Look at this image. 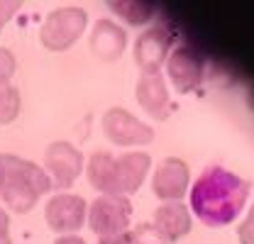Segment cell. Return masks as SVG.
<instances>
[{
    "label": "cell",
    "mask_w": 254,
    "mask_h": 244,
    "mask_svg": "<svg viewBox=\"0 0 254 244\" xmlns=\"http://www.w3.org/2000/svg\"><path fill=\"white\" fill-rule=\"evenodd\" d=\"M189 166L186 161L176 159V156H169L164 159L154 171V179H152V190L159 200L164 203H174V200H181L184 193L189 190Z\"/></svg>",
    "instance_id": "11"
},
{
    "label": "cell",
    "mask_w": 254,
    "mask_h": 244,
    "mask_svg": "<svg viewBox=\"0 0 254 244\" xmlns=\"http://www.w3.org/2000/svg\"><path fill=\"white\" fill-rule=\"evenodd\" d=\"M166 73L179 93H190L203 83L205 76V59L189 44L171 49L166 59Z\"/></svg>",
    "instance_id": "10"
},
{
    "label": "cell",
    "mask_w": 254,
    "mask_h": 244,
    "mask_svg": "<svg viewBox=\"0 0 254 244\" xmlns=\"http://www.w3.org/2000/svg\"><path fill=\"white\" fill-rule=\"evenodd\" d=\"M0 244H12V242H10V240H2V242H0Z\"/></svg>",
    "instance_id": "24"
},
{
    "label": "cell",
    "mask_w": 254,
    "mask_h": 244,
    "mask_svg": "<svg viewBox=\"0 0 254 244\" xmlns=\"http://www.w3.org/2000/svg\"><path fill=\"white\" fill-rule=\"evenodd\" d=\"M54 244H86L81 237H76V235H66V237H59Z\"/></svg>",
    "instance_id": "23"
},
{
    "label": "cell",
    "mask_w": 254,
    "mask_h": 244,
    "mask_svg": "<svg viewBox=\"0 0 254 244\" xmlns=\"http://www.w3.org/2000/svg\"><path fill=\"white\" fill-rule=\"evenodd\" d=\"M88 205L83 198L71 195V193H57L47 200L44 205V217L49 230H54L59 237H66L71 232H78L86 222Z\"/></svg>",
    "instance_id": "9"
},
{
    "label": "cell",
    "mask_w": 254,
    "mask_h": 244,
    "mask_svg": "<svg viewBox=\"0 0 254 244\" xmlns=\"http://www.w3.org/2000/svg\"><path fill=\"white\" fill-rule=\"evenodd\" d=\"M17 10H20V2H0V32L17 15Z\"/></svg>",
    "instance_id": "20"
},
{
    "label": "cell",
    "mask_w": 254,
    "mask_h": 244,
    "mask_svg": "<svg viewBox=\"0 0 254 244\" xmlns=\"http://www.w3.org/2000/svg\"><path fill=\"white\" fill-rule=\"evenodd\" d=\"M22 110V98L20 91L12 86V83H5L0 86V124H10V122L17 120Z\"/></svg>",
    "instance_id": "16"
},
{
    "label": "cell",
    "mask_w": 254,
    "mask_h": 244,
    "mask_svg": "<svg viewBox=\"0 0 254 244\" xmlns=\"http://www.w3.org/2000/svg\"><path fill=\"white\" fill-rule=\"evenodd\" d=\"M88 15L83 7H59L47 15L39 27V42L49 52H66L76 44V39L86 32Z\"/></svg>",
    "instance_id": "4"
},
{
    "label": "cell",
    "mask_w": 254,
    "mask_h": 244,
    "mask_svg": "<svg viewBox=\"0 0 254 244\" xmlns=\"http://www.w3.org/2000/svg\"><path fill=\"white\" fill-rule=\"evenodd\" d=\"M127 44L125 30H120V25H115L113 20H98L91 34V49L100 61H115Z\"/></svg>",
    "instance_id": "14"
},
{
    "label": "cell",
    "mask_w": 254,
    "mask_h": 244,
    "mask_svg": "<svg viewBox=\"0 0 254 244\" xmlns=\"http://www.w3.org/2000/svg\"><path fill=\"white\" fill-rule=\"evenodd\" d=\"M88 227L100 237L123 235L132 220V203L125 195H98L88 208Z\"/></svg>",
    "instance_id": "5"
},
{
    "label": "cell",
    "mask_w": 254,
    "mask_h": 244,
    "mask_svg": "<svg viewBox=\"0 0 254 244\" xmlns=\"http://www.w3.org/2000/svg\"><path fill=\"white\" fill-rule=\"evenodd\" d=\"M44 171L52 181V188L64 193L71 188L83 171V154L71 142H52L44 152Z\"/></svg>",
    "instance_id": "7"
},
{
    "label": "cell",
    "mask_w": 254,
    "mask_h": 244,
    "mask_svg": "<svg viewBox=\"0 0 254 244\" xmlns=\"http://www.w3.org/2000/svg\"><path fill=\"white\" fill-rule=\"evenodd\" d=\"M152 225L166 237V242L171 244L190 232V213L181 200L164 203V205H159L157 210H154Z\"/></svg>",
    "instance_id": "13"
},
{
    "label": "cell",
    "mask_w": 254,
    "mask_h": 244,
    "mask_svg": "<svg viewBox=\"0 0 254 244\" xmlns=\"http://www.w3.org/2000/svg\"><path fill=\"white\" fill-rule=\"evenodd\" d=\"M237 237H240V242L242 244H254V205L250 215L240 222V227H237Z\"/></svg>",
    "instance_id": "19"
},
{
    "label": "cell",
    "mask_w": 254,
    "mask_h": 244,
    "mask_svg": "<svg viewBox=\"0 0 254 244\" xmlns=\"http://www.w3.org/2000/svg\"><path fill=\"white\" fill-rule=\"evenodd\" d=\"M49 190L52 181L39 164L0 152V200L5 208L12 213H30Z\"/></svg>",
    "instance_id": "3"
},
{
    "label": "cell",
    "mask_w": 254,
    "mask_h": 244,
    "mask_svg": "<svg viewBox=\"0 0 254 244\" xmlns=\"http://www.w3.org/2000/svg\"><path fill=\"white\" fill-rule=\"evenodd\" d=\"M103 134L118 147H142L154 142V129L123 108H110L103 115Z\"/></svg>",
    "instance_id": "8"
},
{
    "label": "cell",
    "mask_w": 254,
    "mask_h": 244,
    "mask_svg": "<svg viewBox=\"0 0 254 244\" xmlns=\"http://www.w3.org/2000/svg\"><path fill=\"white\" fill-rule=\"evenodd\" d=\"M110 10L120 20H125L127 25H134V27L147 25L154 17V7L149 2H110Z\"/></svg>",
    "instance_id": "15"
},
{
    "label": "cell",
    "mask_w": 254,
    "mask_h": 244,
    "mask_svg": "<svg viewBox=\"0 0 254 244\" xmlns=\"http://www.w3.org/2000/svg\"><path fill=\"white\" fill-rule=\"evenodd\" d=\"M152 159L144 152L113 156L110 152H93L88 159V181L100 195H129L139 190L149 174Z\"/></svg>",
    "instance_id": "2"
},
{
    "label": "cell",
    "mask_w": 254,
    "mask_h": 244,
    "mask_svg": "<svg viewBox=\"0 0 254 244\" xmlns=\"http://www.w3.org/2000/svg\"><path fill=\"white\" fill-rule=\"evenodd\" d=\"M176 32L169 25H152L134 42V61L142 73H161V63H166Z\"/></svg>",
    "instance_id": "6"
},
{
    "label": "cell",
    "mask_w": 254,
    "mask_h": 244,
    "mask_svg": "<svg viewBox=\"0 0 254 244\" xmlns=\"http://www.w3.org/2000/svg\"><path fill=\"white\" fill-rule=\"evenodd\" d=\"M247 198L250 181L222 166H208L190 188V210L208 227H225L240 217Z\"/></svg>",
    "instance_id": "1"
},
{
    "label": "cell",
    "mask_w": 254,
    "mask_h": 244,
    "mask_svg": "<svg viewBox=\"0 0 254 244\" xmlns=\"http://www.w3.org/2000/svg\"><path fill=\"white\" fill-rule=\"evenodd\" d=\"M134 95H137V103L142 105V110L152 120L161 122L171 115V98H169L161 73H142V78L137 81Z\"/></svg>",
    "instance_id": "12"
},
{
    "label": "cell",
    "mask_w": 254,
    "mask_h": 244,
    "mask_svg": "<svg viewBox=\"0 0 254 244\" xmlns=\"http://www.w3.org/2000/svg\"><path fill=\"white\" fill-rule=\"evenodd\" d=\"M15 68H17V59L10 49L0 47V86L10 83V78L15 76Z\"/></svg>",
    "instance_id": "18"
},
{
    "label": "cell",
    "mask_w": 254,
    "mask_h": 244,
    "mask_svg": "<svg viewBox=\"0 0 254 244\" xmlns=\"http://www.w3.org/2000/svg\"><path fill=\"white\" fill-rule=\"evenodd\" d=\"M134 240H137V244H169L166 242V237L159 232L152 222L139 225V227L134 230Z\"/></svg>",
    "instance_id": "17"
},
{
    "label": "cell",
    "mask_w": 254,
    "mask_h": 244,
    "mask_svg": "<svg viewBox=\"0 0 254 244\" xmlns=\"http://www.w3.org/2000/svg\"><path fill=\"white\" fill-rule=\"evenodd\" d=\"M2 240H10V215L2 210L0 205V242Z\"/></svg>",
    "instance_id": "22"
},
{
    "label": "cell",
    "mask_w": 254,
    "mask_h": 244,
    "mask_svg": "<svg viewBox=\"0 0 254 244\" xmlns=\"http://www.w3.org/2000/svg\"><path fill=\"white\" fill-rule=\"evenodd\" d=\"M98 244H137L134 240V232H123V235H115V237H100Z\"/></svg>",
    "instance_id": "21"
}]
</instances>
